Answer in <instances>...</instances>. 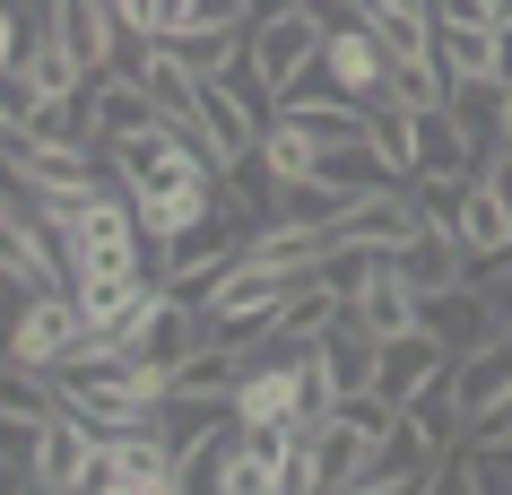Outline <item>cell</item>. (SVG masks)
Listing matches in <instances>:
<instances>
[{
	"label": "cell",
	"mask_w": 512,
	"mask_h": 495,
	"mask_svg": "<svg viewBox=\"0 0 512 495\" xmlns=\"http://www.w3.org/2000/svg\"><path fill=\"white\" fill-rule=\"evenodd\" d=\"M87 487H96V495H183V443H174V426L148 417V426H113V435H96Z\"/></svg>",
	"instance_id": "obj_1"
},
{
	"label": "cell",
	"mask_w": 512,
	"mask_h": 495,
	"mask_svg": "<svg viewBox=\"0 0 512 495\" xmlns=\"http://www.w3.org/2000/svg\"><path fill=\"white\" fill-rule=\"evenodd\" d=\"M270 113H278V96L252 79V61H243V70H226V79H200L191 122L209 131L217 165H226V174H243V165H252V148H261V131H270Z\"/></svg>",
	"instance_id": "obj_2"
},
{
	"label": "cell",
	"mask_w": 512,
	"mask_h": 495,
	"mask_svg": "<svg viewBox=\"0 0 512 495\" xmlns=\"http://www.w3.org/2000/svg\"><path fill=\"white\" fill-rule=\"evenodd\" d=\"M243 61H252V79L287 105V96L304 87V70L322 61V9H278V18H252Z\"/></svg>",
	"instance_id": "obj_3"
},
{
	"label": "cell",
	"mask_w": 512,
	"mask_h": 495,
	"mask_svg": "<svg viewBox=\"0 0 512 495\" xmlns=\"http://www.w3.org/2000/svg\"><path fill=\"white\" fill-rule=\"evenodd\" d=\"M70 113H79V131L96 139V148H122V139H139V131H157V122H174V113L148 96V79H139V70H96V79L70 96Z\"/></svg>",
	"instance_id": "obj_4"
},
{
	"label": "cell",
	"mask_w": 512,
	"mask_h": 495,
	"mask_svg": "<svg viewBox=\"0 0 512 495\" xmlns=\"http://www.w3.org/2000/svg\"><path fill=\"white\" fill-rule=\"evenodd\" d=\"M79 339H87L79 296H70V287H27L18 322H9V357H18V365H35V374H61Z\"/></svg>",
	"instance_id": "obj_5"
},
{
	"label": "cell",
	"mask_w": 512,
	"mask_h": 495,
	"mask_svg": "<svg viewBox=\"0 0 512 495\" xmlns=\"http://www.w3.org/2000/svg\"><path fill=\"white\" fill-rule=\"evenodd\" d=\"M235 426H270V435L304 426V357L252 348V365H243V383H235Z\"/></svg>",
	"instance_id": "obj_6"
},
{
	"label": "cell",
	"mask_w": 512,
	"mask_h": 495,
	"mask_svg": "<svg viewBox=\"0 0 512 495\" xmlns=\"http://www.w3.org/2000/svg\"><path fill=\"white\" fill-rule=\"evenodd\" d=\"M87 469H96V426H87L79 409L44 417V426L27 435V487H44V495H79V487H87Z\"/></svg>",
	"instance_id": "obj_7"
},
{
	"label": "cell",
	"mask_w": 512,
	"mask_h": 495,
	"mask_svg": "<svg viewBox=\"0 0 512 495\" xmlns=\"http://www.w3.org/2000/svg\"><path fill=\"white\" fill-rule=\"evenodd\" d=\"M339 296H348V313L374 330V339H400V330H417V304H426V296L400 278V261H391V252H365V261H356V278L339 287Z\"/></svg>",
	"instance_id": "obj_8"
},
{
	"label": "cell",
	"mask_w": 512,
	"mask_h": 495,
	"mask_svg": "<svg viewBox=\"0 0 512 495\" xmlns=\"http://www.w3.org/2000/svg\"><path fill=\"white\" fill-rule=\"evenodd\" d=\"M322 79L339 87V96H356V105H382V87H391V53H382V35L365 27V18L322 27Z\"/></svg>",
	"instance_id": "obj_9"
},
{
	"label": "cell",
	"mask_w": 512,
	"mask_h": 495,
	"mask_svg": "<svg viewBox=\"0 0 512 495\" xmlns=\"http://www.w3.org/2000/svg\"><path fill=\"white\" fill-rule=\"evenodd\" d=\"M209 487H226V495H287V435H270V426H226Z\"/></svg>",
	"instance_id": "obj_10"
},
{
	"label": "cell",
	"mask_w": 512,
	"mask_h": 495,
	"mask_svg": "<svg viewBox=\"0 0 512 495\" xmlns=\"http://www.w3.org/2000/svg\"><path fill=\"white\" fill-rule=\"evenodd\" d=\"M417 330H434L452 357H469V348L495 339V296H486L478 278H452V287H434V296L417 304Z\"/></svg>",
	"instance_id": "obj_11"
},
{
	"label": "cell",
	"mask_w": 512,
	"mask_h": 495,
	"mask_svg": "<svg viewBox=\"0 0 512 495\" xmlns=\"http://www.w3.org/2000/svg\"><path fill=\"white\" fill-rule=\"evenodd\" d=\"M452 374V348L434 339V330H400V339H382V357H374V391L391 400V409H408L426 383H443Z\"/></svg>",
	"instance_id": "obj_12"
},
{
	"label": "cell",
	"mask_w": 512,
	"mask_h": 495,
	"mask_svg": "<svg viewBox=\"0 0 512 495\" xmlns=\"http://www.w3.org/2000/svg\"><path fill=\"white\" fill-rule=\"evenodd\" d=\"M452 383H460V409H469V426L495 409H512V339L495 330L486 348H469V357H452Z\"/></svg>",
	"instance_id": "obj_13"
},
{
	"label": "cell",
	"mask_w": 512,
	"mask_h": 495,
	"mask_svg": "<svg viewBox=\"0 0 512 495\" xmlns=\"http://www.w3.org/2000/svg\"><path fill=\"white\" fill-rule=\"evenodd\" d=\"M478 165H486V139L460 131L452 105L417 113V174H478ZM417 174H408V183H417Z\"/></svg>",
	"instance_id": "obj_14"
},
{
	"label": "cell",
	"mask_w": 512,
	"mask_h": 495,
	"mask_svg": "<svg viewBox=\"0 0 512 495\" xmlns=\"http://www.w3.org/2000/svg\"><path fill=\"white\" fill-rule=\"evenodd\" d=\"M252 165H261V183H304V174H322V139L304 131L296 113H270V131H261V148H252Z\"/></svg>",
	"instance_id": "obj_15"
},
{
	"label": "cell",
	"mask_w": 512,
	"mask_h": 495,
	"mask_svg": "<svg viewBox=\"0 0 512 495\" xmlns=\"http://www.w3.org/2000/svg\"><path fill=\"white\" fill-rule=\"evenodd\" d=\"M434 61L452 87L495 79V18H434Z\"/></svg>",
	"instance_id": "obj_16"
},
{
	"label": "cell",
	"mask_w": 512,
	"mask_h": 495,
	"mask_svg": "<svg viewBox=\"0 0 512 495\" xmlns=\"http://www.w3.org/2000/svg\"><path fill=\"white\" fill-rule=\"evenodd\" d=\"M365 27L382 35L391 61H434V9L426 0H365Z\"/></svg>",
	"instance_id": "obj_17"
},
{
	"label": "cell",
	"mask_w": 512,
	"mask_h": 495,
	"mask_svg": "<svg viewBox=\"0 0 512 495\" xmlns=\"http://www.w3.org/2000/svg\"><path fill=\"white\" fill-rule=\"evenodd\" d=\"M18 61H27V79L44 87L53 105H70V96L87 87V61L70 53V44H61V27H53V18H44V27H27V53H18Z\"/></svg>",
	"instance_id": "obj_18"
},
{
	"label": "cell",
	"mask_w": 512,
	"mask_h": 495,
	"mask_svg": "<svg viewBox=\"0 0 512 495\" xmlns=\"http://www.w3.org/2000/svg\"><path fill=\"white\" fill-rule=\"evenodd\" d=\"M452 487H469V495H512V435H460Z\"/></svg>",
	"instance_id": "obj_19"
},
{
	"label": "cell",
	"mask_w": 512,
	"mask_h": 495,
	"mask_svg": "<svg viewBox=\"0 0 512 495\" xmlns=\"http://www.w3.org/2000/svg\"><path fill=\"white\" fill-rule=\"evenodd\" d=\"M53 113V96L27 79V61H0V139H18V131H35Z\"/></svg>",
	"instance_id": "obj_20"
},
{
	"label": "cell",
	"mask_w": 512,
	"mask_h": 495,
	"mask_svg": "<svg viewBox=\"0 0 512 495\" xmlns=\"http://www.w3.org/2000/svg\"><path fill=\"white\" fill-rule=\"evenodd\" d=\"M382 105H408V113L452 105V79H443V61H391V87H382Z\"/></svg>",
	"instance_id": "obj_21"
},
{
	"label": "cell",
	"mask_w": 512,
	"mask_h": 495,
	"mask_svg": "<svg viewBox=\"0 0 512 495\" xmlns=\"http://www.w3.org/2000/svg\"><path fill=\"white\" fill-rule=\"evenodd\" d=\"M113 9H122L131 44H174L191 27V0H113Z\"/></svg>",
	"instance_id": "obj_22"
},
{
	"label": "cell",
	"mask_w": 512,
	"mask_h": 495,
	"mask_svg": "<svg viewBox=\"0 0 512 495\" xmlns=\"http://www.w3.org/2000/svg\"><path fill=\"white\" fill-rule=\"evenodd\" d=\"M330 469H322V426H287V495H322Z\"/></svg>",
	"instance_id": "obj_23"
},
{
	"label": "cell",
	"mask_w": 512,
	"mask_h": 495,
	"mask_svg": "<svg viewBox=\"0 0 512 495\" xmlns=\"http://www.w3.org/2000/svg\"><path fill=\"white\" fill-rule=\"evenodd\" d=\"M183 44V61L200 70V79H226V70H243V35H217V27H191V35H174Z\"/></svg>",
	"instance_id": "obj_24"
},
{
	"label": "cell",
	"mask_w": 512,
	"mask_h": 495,
	"mask_svg": "<svg viewBox=\"0 0 512 495\" xmlns=\"http://www.w3.org/2000/svg\"><path fill=\"white\" fill-rule=\"evenodd\" d=\"M191 27H217V35H252V0H191ZM183 27V35H191Z\"/></svg>",
	"instance_id": "obj_25"
},
{
	"label": "cell",
	"mask_w": 512,
	"mask_h": 495,
	"mask_svg": "<svg viewBox=\"0 0 512 495\" xmlns=\"http://www.w3.org/2000/svg\"><path fill=\"white\" fill-rule=\"evenodd\" d=\"M18 53H27V27H18V9L0 0V61H18Z\"/></svg>",
	"instance_id": "obj_26"
},
{
	"label": "cell",
	"mask_w": 512,
	"mask_h": 495,
	"mask_svg": "<svg viewBox=\"0 0 512 495\" xmlns=\"http://www.w3.org/2000/svg\"><path fill=\"white\" fill-rule=\"evenodd\" d=\"M495 87H512V27H495Z\"/></svg>",
	"instance_id": "obj_27"
},
{
	"label": "cell",
	"mask_w": 512,
	"mask_h": 495,
	"mask_svg": "<svg viewBox=\"0 0 512 495\" xmlns=\"http://www.w3.org/2000/svg\"><path fill=\"white\" fill-rule=\"evenodd\" d=\"M278 9H304V0H252V18H278Z\"/></svg>",
	"instance_id": "obj_28"
}]
</instances>
